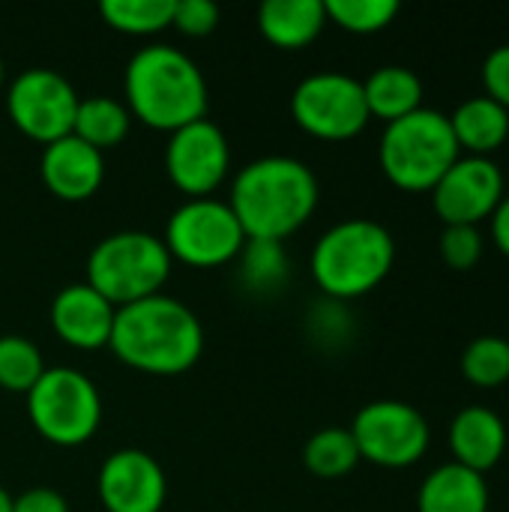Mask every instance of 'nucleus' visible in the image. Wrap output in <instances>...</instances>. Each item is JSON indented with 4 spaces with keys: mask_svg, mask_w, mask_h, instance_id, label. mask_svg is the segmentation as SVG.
Returning <instances> with one entry per match:
<instances>
[{
    "mask_svg": "<svg viewBox=\"0 0 509 512\" xmlns=\"http://www.w3.org/2000/svg\"><path fill=\"white\" fill-rule=\"evenodd\" d=\"M318 195V177L306 162L294 156H261L240 168L228 204L246 240L282 243L312 219Z\"/></svg>",
    "mask_w": 509,
    "mask_h": 512,
    "instance_id": "1",
    "label": "nucleus"
},
{
    "mask_svg": "<svg viewBox=\"0 0 509 512\" xmlns=\"http://www.w3.org/2000/svg\"><path fill=\"white\" fill-rule=\"evenodd\" d=\"M108 348L138 372L183 375L201 360L204 327L186 303L153 294L117 309Z\"/></svg>",
    "mask_w": 509,
    "mask_h": 512,
    "instance_id": "2",
    "label": "nucleus"
},
{
    "mask_svg": "<svg viewBox=\"0 0 509 512\" xmlns=\"http://www.w3.org/2000/svg\"><path fill=\"white\" fill-rule=\"evenodd\" d=\"M126 108L150 129L177 132L207 117V81L198 63L165 42L132 54L123 72Z\"/></svg>",
    "mask_w": 509,
    "mask_h": 512,
    "instance_id": "3",
    "label": "nucleus"
},
{
    "mask_svg": "<svg viewBox=\"0 0 509 512\" xmlns=\"http://www.w3.org/2000/svg\"><path fill=\"white\" fill-rule=\"evenodd\" d=\"M396 264L393 234L372 219H345L324 231L312 249V276L333 300H357L375 291Z\"/></svg>",
    "mask_w": 509,
    "mask_h": 512,
    "instance_id": "4",
    "label": "nucleus"
},
{
    "mask_svg": "<svg viewBox=\"0 0 509 512\" xmlns=\"http://www.w3.org/2000/svg\"><path fill=\"white\" fill-rule=\"evenodd\" d=\"M459 156L450 117L426 105L387 123L378 144L381 171L402 192H432Z\"/></svg>",
    "mask_w": 509,
    "mask_h": 512,
    "instance_id": "5",
    "label": "nucleus"
},
{
    "mask_svg": "<svg viewBox=\"0 0 509 512\" xmlns=\"http://www.w3.org/2000/svg\"><path fill=\"white\" fill-rule=\"evenodd\" d=\"M168 276L171 255L162 237L147 231L108 234L90 249L87 258V285L117 309L162 294Z\"/></svg>",
    "mask_w": 509,
    "mask_h": 512,
    "instance_id": "6",
    "label": "nucleus"
},
{
    "mask_svg": "<svg viewBox=\"0 0 509 512\" xmlns=\"http://www.w3.org/2000/svg\"><path fill=\"white\" fill-rule=\"evenodd\" d=\"M27 417L45 441L57 447H81L102 423V399L84 372L54 366L45 369L27 393Z\"/></svg>",
    "mask_w": 509,
    "mask_h": 512,
    "instance_id": "7",
    "label": "nucleus"
},
{
    "mask_svg": "<svg viewBox=\"0 0 509 512\" xmlns=\"http://www.w3.org/2000/svg\"><path fill=\"white\" fill-rule=\"evenodd\" d=\"M171 261H180L186 267L213 270L234 258H240L246 246V234L231 210L228 201L210 198H189L180 204L162 237Z\"/></svg>",
    "mask_w": 509,
    "mask_h": 512,
    "instance_id": "8",
    "label": "nucleus"
},
{
    "mask_svg": "<svg viewBox=\"0 0 509 512\" xmlns=\"http://www.w3.org/2000/svg\"><path fill=\"white\" fill-rule=\"evenodd\" d=\"M351 435L360 450V462L393 471L417 465L432 444L426 417L399 399H378L360 408L351 423Z\"/></svg>",
    "mask_w": 509,
    "mask_h": 512,
    "instance_id": "9",
    "label": "nucleus"
},
{
    "mask_svg": "<svg viewBox=\"0 0 509 512\" xmlns=\"http://www.w3.org/2000/svg\"><path fill=\"white\" fill-rule=\"evenodd\" d=\"M291 114L303 132L321 141H348L372 120L363 81L345 72H315L303 78L291 96Z\"/></svg>",
    "mask_w": 509,
    "mask_h": 512,
    "instance_id": "10",
    "label": "nucleus"
},
{
    "mask_svg": "<svg viewBox=\"0 0 509 512\" xmlns=\"http://www.w3.org/2000/svg\"><path fill=\"white\" fill-rule=\"evenodd\" d=\"M78 90L72 81L54 69H24L12 78L6 90V111L15 129L39 144H51L57 138L72 135Z\"/></svg>",
    "mask_w": 509,
    "mask_h": 512,
    "instance_id": "11",
    "label": "nucleus"
},
{
    "mask_svg": "<svg viewBox=\"0 0 509 512\" xmlns=\"http://www.w3.org/2000/svg\"><path fill=\"white\" fill-rule=\"evenodd\" d=\"M231 147L213 120H195L171 132L165 147V171L171 183L189 198H210L228 177Z\"/></svg>",
    "mask_w": 509,
    "mask_h": 512,
    "instance_id": "12",
    "label": "nucleus"
},
{
    "mask_svg": "<svg viewBox=\"0 0 509 512\" xmlns=\"http://www.w3.org/2000/svg\"><path fill=\"white\" fill-rule=\"evenodd\" d=\"M504 195H507L504 174L492 159L459 156L453 168L432 189V207L444 225L477 228L483 219H492Z\"/></svg>",
    "mask_w": 509,
    "mask_h": 512,
    "instance_id": "13",
    "label": "nucleus"
},
{
    "mask_svg": "<svg viewBox=\"0 0 509 512\" xmlns=\"http://www.w3.org/2000/svg\"><path fill=\"white\" fill-rule=\"evenodd\" d=\"M96 492L108 512H159L168 498V480L150 453L129 447L102 462Z\"/></svg>",
    "mask_w": 509,
    "mask_h": 512,
    "instance_id": "14",
    "label": "nucleus"
},
{
    "mask_svg": "<svg viewBox=\"0 0 509 512\" xmlns=\"http://www.w3.org/2000/svg\"><path fill=\"white\" fill-rule=\"evenodd\" d=\"M48 318L60 342L78 351H96V348H108L111 342L117 306L108 303L87 282H72L54 294Z\"/></svg>",
    "mask_w": 509,
    "mask_h": 512,
    "instance_id": "15",
    "label": "nucleus"
},
{
    "mask_svg": "<svg viewBox=\"0 0 509 512\" xmlns=\"http://www.w3.org/2000/svg\"><path fill=\"white\" fill-rule=\"evenodd\" d=\"M42 183L63 201H87L105 180V156L75 135L45 144L39 159Z\"/></svg>",
    "mask_w": 509,
    "mask_h": 512,
    "instance_id": "16",
    "label": "nucleus"
},
{
    "mask_svg": "<svg viewBox=\"0 0 509 512\" xmlns=\"http://www.w3.org/2000/svg\"><path fill=\"white\" fill-rule=\"evenodd\" d=\"M450 450L456 465L486 477L507 453V426L492 408H462L450 423Z\"/></svg>",
    "mask_w": 509,
    "mask_h": 512,
    "instance_id": "17",
    "label": "nucleus"
},
{
    "mask_svg": "<svg viewBox=\"0 0 509 512\" xmlns=\"http://www.w3.org/2000/svg\"><path fill=\"white\" fill-rule=\"evenodd\" d=\"M417 512H489V483L483 474L447 462L423 480Z\"/></svg>",
    "mask_w": 509,
    "mask_h": 512,
    "instance_id": "18",
    "label": "nucleus"
},
{
    "mask_svg": "<svg viewBox=\"0 0 509 512\" xmlns=\"http://www.w3.org/2000/svg\"><path fill=\"white\" fill-rule=\"evenodd\" d=\"M450 129L465 156L492 159L509 138V111L489 96H471L450 114Z\"/></svg>",
    "mask_w": 509,
    "mask_h": 512,
    "instance_id": "19",
    "label": "nucleus"
},
{
    "mask_svg": "<svg viewBox=\"0 0 509 512\" xmlns=\"http://www.w3.org/2000/svg\"><path fill=\"white\" fill-rule=\"evenodd\" d=\"M327 12L321 0H270L258 9V30L285 51L306 48L321 36Z\"/></svg>",
    "mask_w": 509,
    "mask_h": 512,
    "instance_id": "20",
    "label": "nucleus"
},
{
    "mask_svg": "<svg viewBox=\"0 0 509 512\" xmlns=\"http://www.w3.org/2000/svg\"><path fill=\"white\" fill-rule=\"evenodd\" d=\"M363 96L369 117L393 123L423 108V81L408 66H381L363 81Z\"/></svg>",
    "mask_w": 509,
    "mask_h": 512,
    "instance_id": "21",
    "label": "nucleus"
},
{
    "mask_svg": "<svg viewBox=\"0 0 509 512\" xmlns=\"http://www.w3.org/2000/svg\"><path fill=\"white\" fill-rule=\"evenodd\" d=\"M129 126H132V114L120 99L87 96L78 102L72 135L81 138L84 144H90L93 150L105 153V150L123 144V138L129 135Z\"/></svg>",
    "mask_w": 509,
    "mask_h": 512,
    "instance_id": "22",
    "label": "nucleus"
},
{
    "mask_svg": "<svg viewBox=\"0 0 509 512\" xmlns=\"http://www.w3.org/2000/svg\"><path fill=\"white\" fill-rule=\"evenodd\" d=\"M303 465L309 474H315L321 480H339V477L351 474L360 465V450L354 444L351 429L327 426V429L315 432L303 447Z\"/></svg>",
    "mask_w": 509,
    "mask_h": 512,
    "instance_id": "23",
    "label": "nucleus"
},
{
    "mask_svg": "<svg viewBox=\"0 0 509 512\" xmlns=\"http://www.w3.org/2000/svg\"><path fill=\"white\" fill-rule=\"evenodd\" d=\"M108 27L129 36H153L171 27L174 0H102L99 6Z\"/></svg>",
    "mask_w": 509,
    "mask_h": 512,
    "instance_id": "24",
    "label": "nucleus"
},
{
    "mask_svg": "<svg viewBox=\"0 0 509 512\" xmlns=\"http://www.w3.org/2000/svg\"><path fill=\"white\" fill-rule=\"evenodd\" d=\"M462 375L480 390H498L509 381V339L480 336L462 351Z\"/></svg>",
    "mask_w": 509,
    "mask_h": 512,
    "instance_id": "25",
    "label": "nucleus"
},
{
    "mask_svg": "<svg viewBox=\"0 0 509 512\" xmlns=\"http://www.w3.org/2000/svg\"><path fill=\"white\" fill-rule=\"evenodd\" d=\"M45 363L39 348L24 336H0V387L9 393H30L42 378Z\"/></svg>",
    "mask_w": 509,
    "mask_h": 512,
    "instance_id": "26",
    "label": "nucleus"
},
{
    "mask_svg": "<svg viewBox=\"0 0 509 512\" xmlns=\"http://www.w3.org/2000/svg\"><path fill=\"white\" fill-rule=\"evenodd\" d=\"M324 12H327V21L339 24L342 30L369 36L393 24V18L399 15V3L396 0H327Z\"/></svg>",
    "mask_w": 509,
    "mask_h": 512,
    "instance_id": "27",
    "label": "nucleus"
},
{
    "mask_svg": "<svg viewBox=\"0 0 509 512\" xmlns=\"http://www.w3.org/2000/svg\"><path fill=\"white\" fill-rule=\"evenodd\" d=\"M243 279L264 291V288H276L288 267H285V252L282 243H264V240H246L243 246Z\"/></svg>",
    "mask_w": 509,
    "mask_h": 512,
    "instance_id": "28",
    "label": "nucleus"
},
{
    "mask_svg": "<svg viewBox=\"0 0 509 512\" xmlns=\"http://www.w3.org/2000/svg\"><path fill=\"white\" fill-rule=\"evenodd\" d=\"M438 252L450 270H474L483 258V234L474 225H444Z\"/></svg>",
    "mask_w": 509,
    "mask_h": 512,
    "instance_id": "29",
    "label": "nucleus"
},
{
    "mask_svg": "<svg viewBox=\"0 0 509 512\" xmlns=\"http://www.w3.org/2000/svg\"><path fill=\"white\" fill-rule=\"evenodd\" d=\"M219 24V9L210 0H174V18L171 27H177L186 36H207Z\"/></svg>",
    "mask_w": 509,
    "mask_h": 512,
    "instance_id": "30",
    "label": "nucleus"
},
{
    "mask_svg": "<svg viewBox=\"0 0 509 512\" xmlns=\"http://www.w3.org/2000/svg\"><path fill=\"white\" fill-rule=\"evenodd\" d=\"M483 87L489 99H495L501 108L509 111V45L495 48L486 60H483Z\"/></svg>",
    "mask_w": 509,
    "mask_h": 512,
    "instance_id": "31",
    "label": "nucleus"
},
{
    "mask_svg": "<svg viewBox=\"0 0 509 512\" xmlns=\"http://www.w3.org/2000/svg\"><path fill=\"white\" fill-rule=\"evenodd\" d=\"M12 512H69V504L60 492L39 486L12 498Z\"/></svg>",
    "mask_w": 509,
    "mask_h": 512,
    "instance_id": "32",
    "label": "nucleus"
},
{
    "mask_svg": "<svg viewBox=\"0 0 509 512\" xmlns=\"http://www.w3.org/2000/svg\"><path fill=\"white\" fill-rule=\"evenodd\" d=\"M492 237H495V246L501 249V255L509 258V192L501 198L498 210L492 213Z\"/></svg>",
    "mask_w": 509,
    "mask_h": 512,
    "instance_id": "33",
    "label": "nucleus"
},
{
    "mask_svg": "<svg viewBox=\"0 0 509 512\" xmlns=\"http://www.w3.org/2000/svg\"><path fill=\"white\" fill-rule=\"evenodd\" d=\"M0 512H12V495L0 486Z\"/></svg>",
    "mask_w": 509,
    "mask_h": 512,
    "instance_id": "34",
    "label": "nucleus"
},
{
    "mask_svg": "<svg viewBox=\"0 0 509 512\" xmlns=\"http://www.w3.org/2000/svg\"><path fill=\"white\" fill-rule=\"evenodd\" d=\"M3 72H6V69H3V60H0V84H3Z\"/></svg>",
    "mask_w": 509,
    "mask_h": 512,
    "instance_id": "35",
    "label": "nucleus"
}]
</instances>
